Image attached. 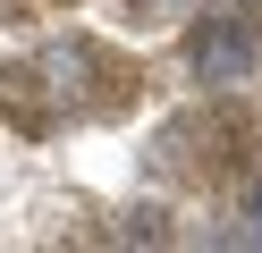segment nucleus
Here are the masks:
<instances>
[{
    "mask_svg": "<svg viewBox=\"0 0 262 253\" xmlns=\"http://www.w3.org/2000/svg\"><path fill=\"white\" fill-rule=\"evenodd\" d=\"M186 67L203 84H220V93H237V84H254L262 76V34L245 26L237 9H203L186 26Z\"/></svg>",
    "mask_w": 262,
    "mask_h": 253,
    "instance_id": "obj_1",
    "label": "nucleus"
},
{
    "mask_svg": "<svg viewBox=\"0 0 262 253\" xmlns=\"http://www.w3.org/2000/svg\"><path fill=\"white\" fill-rule=\"evenodd\" d=\"M51 67H0V118H17L26 135H51L68 118V101H51Z\"/></svg>",
    "mask_w": 262,
    "mask_h": 253,
    "instance_id": "obj_2",
    "label": "nucleus"
},
{
    "mask_svg": "<svg viewBox=\"0 0 262 253\" xmlns=\"http://www.w3.org/2000/svg\"><path fill=\"white\" fill-rule=\"evenodd\" d=\"M254 211H262V186H254Z\"/></svg>",
    "mask_w": 262,
    "mask_h": 253,
    "instance_id": "obj_3",
    "label": "nucleus"
}]
</instances>
